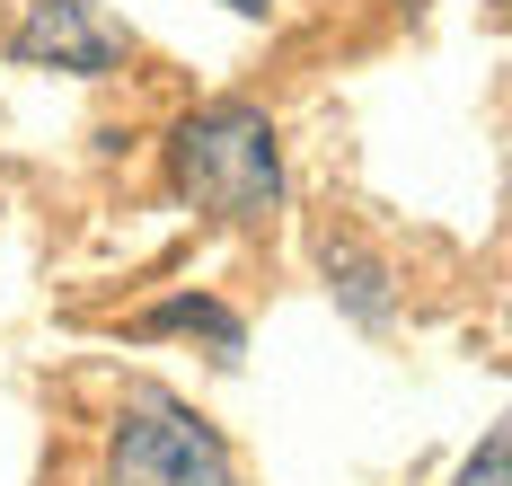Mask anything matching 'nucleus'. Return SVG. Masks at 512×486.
Wrapping results in <instances>:
<instances>
[{
    "label": "nucleus",
    "mask_w": 512,
    "mask_h": 486,
    "mask_svg": "<svg viewBox=\"0 0 512 486\" xmlns=\"http://www.w3.org/2000/svg\"><path fill=\"white\" fill-rule=\"evenodd\" d=\"M168 177L186 204H204L212 221L230 230H256L283 204V151H274V124L248 98H221V107H195L177 133H168Z\"/></svg>",
    "instance_id": "nucleus-1"
},
{
    "label": "nucleus",
    "mask_w": 512,
    "mask_h": 486,
    "mask_svg": "<svg viewBox=\"0 0 512 486\" xmlns=\"http://www.w3.org/2000/svg\"><path fill=\"white\" fill-rule=\"evenodd\" d=\"M106 486H239V469H230V442H221L186 398L142 389V398L115 416Z\"/></svg>",
    "instance_id": "nucleus-2"
},
{
    "label": "nucleus",
    "mask_w": 512,
    "mask_h": 486,
    "mask_svg": "<svg viewBox=\"0 0 512 486\" xmlns=\"http://www.w3.org/2000/svg\"><path fill=\"white\" fill-rule=\"evenodd\" d=\"M9 54H18V62H36V71L106 80V71H115V62L133 54V45H124V27L106 18L98 0H27V18H18Z\"/></svg>",
    "instance_id": "nucleus-3"
},
{
    "label": "nucleus",
    "mask_w": 512,
    "mask_h": 486,
    "mask_svg": "<svg viewBox=\"0 0 512 486\" xmlns=\"http://www.w3.org/2000/svg\"><path fill=\"white\" fill-rule=\"evenodd\" d=\"M327 292L354 310L362 327L389 319V274H380V257H354V248H327Z\"/></svg>",
    "instance_id": "nucleus-4"
},
{
    "label": "nucleus",
    "mask_w": 512,
    "mask_h": 486,
    "mask_svg": "<svg viewBox=\"0 0 512 486\" xmlns=\"http://www.w3.org/2000/svg\"><path fill=\"white\" fill-rule=\"evenodd\" d=\"M177 327H195L221 354H239V319H230L221 301H159V310H142V336H177Z\"/></svg>",
    "instance_id": "nucleus-5"
},
{
    "label": "nucleus",
    "mask_w": 512,
    "mask_h": 486,
    "mask_svg": "<svg viewBox=\"0 0 512 486\" xmlns=\"http://www.w3.org/2000/svg\"><path fill=\"white\" fill-rule=\"evenodd\" d=\"M451 486H512V433L495 425V433H486V442L460 460V478H451Z\"/></svg>",
    "instance_id": "nucleus-6"
},
{
    "label": "nucleus",
    "mask_w": 512,
    "mask_h": 486,
    "mask_svg": "<svg viewBox=\"0 0 512 486\" xmlns=\"http://www.w3.org/2000/svg\"><path fill=\"white\" fill-rule=\"evenodd\" d=\"M230 9H239V18H265V9H274V0H230Z\"/></svg>",
    "instance_id": "nucleus-7"
}]
</instances>
